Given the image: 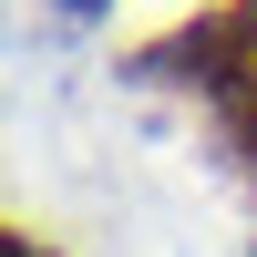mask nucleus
I'll return each instance as SVG.
<instances>
[{
  "mask_svg": "<svg viewBox=\"0 0 257 257\" xmlns=\"http://www.w3.org/2000/svg\"><path fill=\"white\" fill-rule=\"evenodd\" d=\"M72 11H93V0H72Z\"/></svg>",
  "mask_w": 257,
  "mask_h": 257,
  "instance_id": "20e7f679",
  "label": "nucleus"
},
{
  "mask_svg": "<svg viewBox=\"0 0 257 257\" xmlns=\"http://www.w3.org/2000/svg\"><path fill=\"white\" fill-rule=\"evenodd\" d=\"M216 113H226V134H237V155H247V175H257V82H237Z\"/></svg>",
  "mask_w": 257,
  "mask_h": 257,
  "instance_id": "f03ea898",
  "label": "nucleus"
},
{
  "mask_svg": "<svg viewBox=\"0 0 257 257\" xmlns=\"http://www.w3.org/2000/svg\"><path fill=\"white\" fill-rule=\"evenodd\" d=\"M0 257H41V247H31V237H0Z\"/></svg>",
  "mask_w": 257,
  "mask_h": 257,
  "instance_id": "7ed1b4c3",
  "label": "nucleus"
},
{
  "mask_svg": "<svg viewBox=\"0 0 257 257\" xmlns=\"http://www.w3.org/2000/svg\"><path fill=\"white\" fill-rule=\"evenodd\" d=\"M144 72L165 82H196V93H237V82H257V0H216V11H196L185 31H165L155 52H144Z\"/></svg>",
  "mask_w": 257,
  "mask_h": 257,
  "instance_id": "f257e3e1",
  "label": "nucleus"
}]
</instances>
